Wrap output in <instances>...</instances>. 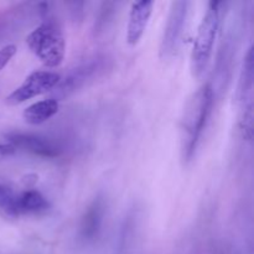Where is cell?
I'll return each instance as SVG.
<instances>
[{"label":"cell","mask_w":254,"mask_h":254,"mask_svg":"<svg viewBox=\"0 0 254 254\" xmlns=\"http://www.w3.org/2000/svg\"><path fill=\"white\" fill-rule=\"evenodd\" d=\"M212 102L213 89L210 83L201 86L186 102L181 119V151L184 160L190 161L195 154L196 145L211 112Z\"/></svg>","instance_id":"obj_1"},{"label":"cell","mask_w":254,"mask_h":254,"mask_svg":"<svg viewBox=\"0 0 254 254\" xmlns=\"http://www.w3.org/2000/svg\"><path fill=\"white\" fill-rule=\"evenodd\" d=\"M16 46L15 45H6L0 49V71L9 64L10 60L16 54Z\"/></svg>","instance_id":"obj_13"},{"label":"cell","mask_w":254,"mask_h":254,"mask_svg":"<svg viewBox=\"0 0 254 254\" xmlns=\"http://www.w3.org/2000/svg\"><path fill=\"white\" fill-rule=\"evenodd\" d=\"M6 139L15 149H21L41 158H56L61 154V149L52 141L34 134L10 133L6 135Z\"/></svg>","instance_id":"obj_6"},{"label":"cell","mask_w":254,"mask_h":254,"mask_svg":"<svg viewBox=\"0 0 254 254\" xmlns=\"http://www.w3.org/2000/svg\"><path fill=\"white\" fill-rule=\"evenodd\" d=\"M50 203L39 191L27 190L19 195L20 213H45L49 211Z\"/></svg>","instance_id":"obj_10"},{"label":"cell","mask_w":254,"mask_h":254,"mask_svg":"<svg viewBox=\"0 0 254 254\" xmlns=\"http://www.w3.org/2000/svg\"><path fill=\"white\" fill-rule=\"evenodd\" d=\"M94 68H96L94 64H89V66L83 67V68H78L74 73L69 74L66 78V81L60 82V83L57 84V86H59L57 87V94L64 97L67 96L69 92H73L74 89L78 88V87L86 81L88 74L91 73Z\"/></svg>","instance_id":"obj_11"},{"label":"cell","mask_w":254,"mask_h":254,"mask_svg":"<svg viewBox=\"0 0 254 254\" xmlns=\"http://www.w3.org/2000/svg\"><path fill=\"white\" fill-rule=\"evenodd\" d=\"M104 217V200L97 197L87 207L79 226V233L86 241H93L101 232Z\"/></svg>","instance_id":"obj_8"},{"label":"cell","mask_w":254,"mask_h":254,"mask_svg":"<svg viewBox=\"0 0 254 254\" xmlns=\"http://www.w3.org/2000/svg\"><path fill=\"white\" fill-rule=\"evenodd\" d=\"M15 153H16V149H15L11 144H0V158L14 155Z\"/></svg>","instance_id":"obj_14"},{"label":"cell","mask_w":254,"mask_h":254,"mask_svg":"<svg viewBox=\"0 0 254 254\" xmlns=\"http://www.w3.org/2000/svg\"><path fill=\"white\" fill-rule=\"evenodd\" d=\"M0 210L11 218H16L20 215L19 195L4 184H0Z\"/></svg>","instance_id":"obj_12"},{"label":"cell","mask_w":254,"mask_h":254,"mask_svg":"<svg viewBox=\"0 0 254 254\" xmlns=\"http://www.w3.org/2000/svg\"><path fill=\"white\" fill-rule=\"evenodd\" d=\"M61 82V76L51 71H36L30 73L25 78L21 86L17 87L14 92L6 97V103L9 106H17L27 99L40 96L56 88Z\"/></svg>","instance_id":"obj_4"},{"label":"cell","mask_w":254,"mask_h":254,"mask_svg":"<svg viewBox=\"0 0 254 254\" xmlns=\"http://www.w3.org/2000/svg\"><path fill=\"white\" fill-rule=\"evenodd\" d=\"M188 6L189 2L186 1L173 2L168 22H166L165 31L163 35V40H161V59H168L175 54L179 41L181 39V34L184 31V24H185L186 15H188Z\"/></svg>","instance_id":"obj_5"},{"label":"cell","mask_w":254,"mask_h":254,"mask_svg":"<svg viewBox=\"0 0 254 254\" xmlns=\"http://www.w3.org/2000/svg\"><path fill=\"white\" fill-rule=\"evenodd\" d=\"M26 44L32 54L49 68L60 66L64 59L66 42L56 22L46 20L32 30L26 37Z\"/></svg>","instance_id":"obj_2"},{"label":"cell","mask_w":254,"mask_h":254,"mask_svg":"<svg viewBox=\"0 0 254 254\" xmlns=\"http://www.w3.org/2000/svg\"><path fill=\"white\" fill-rule=\"evenodd\" d=\"M218 6H220V2L211 1L198 25L197 35L195 37L192 52H191V72L196 78H198L203 73L212 54L218 22H220Z\"/></svg>","instance_id":"obj_3"},{"label":"cell","mask_w":254,"mask_h":254,"mask_svg":"<svg viewBox=\"0 0 254 254\" xmlns=\"http://www.w3.org/2000/svg\"><path fill=\"white\" fill-rule=\"evenodd\" d=\"M153 7L154 1H136L131 5L127 27V42L130 46H135L143 37L149 19L153 14Z\"/></svg>","instance_id":"obj_7"},{"label":"cell","mask_w":254,"mask_h":254,"mask_svg":"<svg viewBox=\"0 0 254 254\" xmlns=\"http://www.w3.org/2000/svg\"><path fill=\"white\" fill-rule=\"evenodd\" d=\"M60 109L59 101L55 98H47L31 104L22 112V117L26 123L31 126H39L51 119Z\"/></svg>","instance_id":"obj_9"}]
</instances>
